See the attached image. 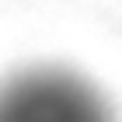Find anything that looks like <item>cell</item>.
I'll use <instances>...</instances> for the list:
<instances>
[{"label":"cell","instance_id":"6da1fadb","mask_svg":"<svg viewBox=\"0 0 122 122\" xmlns=\"http://www.w3.org/2000/svg\"><path fill=\"white\" fill-rule=\"evenodd\" d=\"M0 122H105V115L77 87L25 80L0 94Z\"/></svg>","mask_w":122,"mask_h":122}]
</instances>
